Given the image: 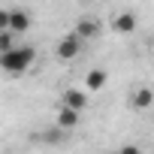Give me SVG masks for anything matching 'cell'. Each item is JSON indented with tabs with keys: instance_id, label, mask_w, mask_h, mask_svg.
<instances>
[{
	"instance_id": "obj_1",
	"label": "cell",
	"mask_w": 154,
	"mask_h": 154,
	"mask_svg": "<svg viewBox=\"0 0 154 154\" xmlns=\"http://www.w3.org/2000/svg\"><path fill=\"white\" fill-rule=\"evenodd\" d=\"M33 60H36V51L30 45H18V48H12L6 54H0V69L9 72V75H21Z\"/></svg>"
},
{
	"instance_id": "obj_2",
	"label": "cell",
	"mask_w": 154,
	"mask_h": 154,
	"mask_svg": "<svg viewBox=\"0 0 154 154\" xmlns=\"http://www.w3.org/2000/svg\"><path fill=\"white\" fill-rule=\"evenodd\" d=\"M82 51V39L75 36V33H66L60 42H57V57L60 60H72V57H79Z\"/></svg>"
},
{
	"instance_id": "obj_3",
	"label": "cell",
	"mask_w": 154,
	"mask_h": 154,
	"mask_svg": "<svg viewBox=\"0 0 154 154\" xmlns=\"http://www.w3.org/2000/svg\"><path fill=\"white\" fill-rule=\"evenodd\" d=\"M60 106H66V109H75V112H82V109L88 106V94H85L82 88H63Z\"/></svg>"
},
{
	"instance_id": "obj_4",
	"label": "cell",
	"mask_w": 154,
	"mask_h": 154,
	"mask_svg": "<svg viewBox=\"0 0 154 154\" xmlns=\"http://www.w3.org/2000/svg\"><path fill=\"white\" fill-rule=\"evenodd\" d=\"M9 30H12L15 36L27 33V30H30V15H27L24 9H9Z\"/></svg>"
},
{
	"instance_id": "obj_5",
	"label": "cell",
	"mask_w": 154,
	"mask_h": 154,
	"mask_svg": "<svg viewBox=\"0 0 154 154\" xmlns=\"http://www.w3.org/2000/svg\"><path fill=\"white\" fill-rule=\"evenodd\" d=\"M112 30H115V33H121V36L136 33V15H133V12H121V15H115Z\"/></svg>"
},
{
	"instance_id": "obj_6",
	"label": "cell",
	"mask_w": 154,
	"mask_h": 154,
	"mask_svg": "<svg viewBox=\"0 0 154 154\" xmlns=\"http://www.w3.org/2000/svg\"><path fill=\"white\" fill-rule=\"evenodd\" d=\"M154 106V91L148 88V85H139L136 91H133V109L136 112H145V109H151Z\"/></svg>"
},
{
	"instance_id": "obj_7",
	"label": "cell",
	"mask_w": 154,
	"mask_h": 154,
	"mask_svg": "<svg viewBox=\"0 0 154 154\" xmlns=\"http://www.w3.org/2000/svg\"><path fill=\"white\" fill-rule=\"evenodd\" d=\"M79 118H82V112H75V109H66V106H60V112H57V127L66 133V130H72V127H79Z\"/></svg>"
},
{
	"instance_id": "obj_8",
	"label": "cell",
	"mask_w": 154,
	"mask_h": 154,
	"mask_svg": "<svg viewBox=\"0 0 154 154\" xmlns=\"http://www.w3.org/2000/svg\"><path fill=\"white\" fill-rule=\"evenodd\" d=\"M72 33L79 36L82 42H85V39H97V33H100V24H97L94 18H82L79 24H75V30H72Z\"/></svg>"
},
{
	"instance_id": "obj_9",
	"label": "cell",
	"mask_w": 154,
	"mask_h": 154,
	"mask_svg": "<svg viewBox=\"0 0 154 154\" xmlns=\"http://www.w3.org/2000/svg\"><path fill=\"white\" fill-rule=\"evenodd\" d=\"M106 79H109V75H106L103 69H91L88 79H85V88H88V91H103V88H106Z\"/></svg>"
},
{
	"instance_id": "obj_10",
	"label": "cell",
	"mask_w": 154,
	"mask_h": 154,
	"mask_svg": "<svg viewBox=\"0 0 154 154\" xmlns=\"http://www.w3.org/2000/svg\"><path fill=\"white\" fill-rule=\"evenodd\" d=\"M12 48H18L15 33H12V30H3V33H0V54H6V51H12Z\"/></svg>"
},
{
	"instance_id": "obj_11",
	"label": "cell",
	"mask_w": 154,
	"mask_h": 154,
	"mask_svg": "<svg viewBox=\"0 0 154 154\" xmlns=\"http://www.w3.org/2000/svg\"><path fill=\"white\" fill-rule=\"evenodd\" d=\"M9 30V9H0V33Z\"/></svg>"
},
{
	"instance_id": "obj_12",
	"label": "cell",
	"mask_w": 154,
	"mask_h": 154,
	"mask_svg": "<svg viewBox=\"0 0 154 154\" xmlns=\"http://www.w3.org/2000/svg\"><path fill=\"white\" fill-rule=\"evenodd\" d=\"M118 154H142V151H139V148H136V145H124V148H121V151H118Z\"/></svg>"
}]
</instances>
